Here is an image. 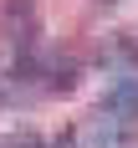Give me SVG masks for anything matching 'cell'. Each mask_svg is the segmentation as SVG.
<instances>
[{
  "label": "cell",
  "mask_w": 138,
  "mask_h": 148,
  "mask_svg": "<svg viewBox=\"0 0 138 148\" xmlns=\"http://www.w3.org/2000/svg\"><path fill=\"white\" fill-rule=\"evenodd\" d=\"M102 112H107V118H118V123H133V118H138V77H123V82L107 87Z\"/></svg>",
  "instance_id": "obj_3"
},
{
  "label": "cell",
  "mask_w": 138,
  "mask_h": 148,
  "mask_svg": "<svg viewBox=\"0 0 138 148\" xmlns=\"http://www.w3.org/2000/svg\"><path fill=\"white\" fill-rule=\"evenodd\" d=\"M5 36H10L15 46L36 41V5H31V0H5Z\"/></svg>",
  "instance_id": "obj_4"
},
{
  "label": "cell",
  "mask_w": 138,
  "mask_h": 148,
  "mask_svg": "<svg viewBox=\"0 0 138 148\" xmlns=\"http://www.w3.org/2000/svg\"><path fill=\"white\" fill-rule=\"evenodd\" d=\"M36 82H41L46 92H72L77 87V61L67 56V51H46V56L36 61Z\"/></svg>",
  "instance_id": "obj_2"
},
{
  "label": "cell",
  "mask_w": 138,
  "mask_h": 148,
  "mask_svg": "<svg viewBox=\"0 0 138 148\" xmlns=\"http://www.w3.org/2000/svg\"><path fill=\"white\" fill-rule=\"evenodd\" d=\"M72 143H77V148H123V143H128V123L107 118L102 107H97V118L82 123V128L72 133Z\"/></svg>",
  "instance_id": "obj_1"
}]
</instances>
